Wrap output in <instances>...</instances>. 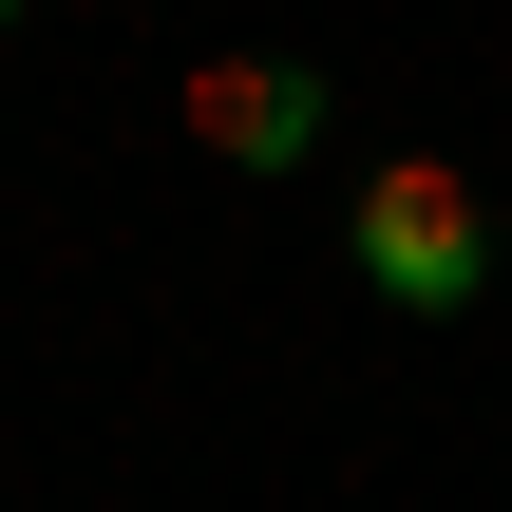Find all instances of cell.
I'll list each match as a JSON object with an SVG mask.
<instances>
[{
  "label": "cell",
  "instance_id": "1",
  "mask_svg": "<svg viewBox=\"0 0 512 512\" xmlns=\"http://www.w3.org/2000/svg\"><path fill=\"white\" fill-rule=\"evenodd\" d=\"M342 266H361L399 323H456V304H494V190H475L456 152H380V171L342 190Z\"/></svg>",
  "mask_w": 512,
  "mask_h": 512
},
{
  "label": "cell",
  "instance_id": "2",
  "mask_svg": "<svg viewBox=\"0 0 512 512\" xmlns=\"http://www.w3.org/2000/svg\"><path fill=\"white\" fill-rule=\"evenodd\" d=\"M171 114H190L209 171H304V152H323V76H304V57H190Z\"/></svg>",
  "mask_w": 512,
  "mask_h": 512
},
{
  "label": "cell",
  "instance_id": "3",
  "mask_svg": "<svg viewBox=\"0 0 512 512\" xmlns=\"http://www.w3.org/2000/svg\"><path fill=\"white\" fill-rule=\"evenodd\" d=\"M0 19H19V0H0Z\"/></svg>",
  "mask_w": 512,
  "mask_h": 512
}]
</instances>
